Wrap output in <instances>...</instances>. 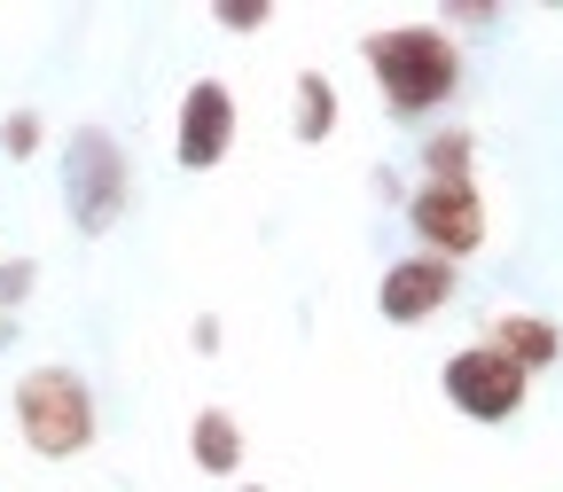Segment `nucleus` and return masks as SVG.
<instances>
[{
    "instance_id": "1",
    "label": "nucleus",
    "mask_w": 563,
    "mask_h": 492,
    "mask_svg": "<svg viewBox=\"0 0 563 492\" xmlns=\"http://www.w3.org/2000/svg\"><path fill=\"white\" fill-rule=\"evenodd\" d=\"M361 55H368V79H376L391 125L439 118V110L462 94V40H446L431 16H422V24H384V32H368Z\"/></svg>"
},
{
    "instance_id": "2",
    "label": "nucleus",
    "mask_w": 563,
    "mask_h": 492,
    "mask_svg": "<svg viewBox=\"0 0 563 492\" xmlns=\"http://www.w3.org/2000/svg\"><path fill=\"white\" fill-rule=\"evenodd\" d=\"M9 414H16V438L40 461H79L95 446V431H102V406H95L79 368H24Z\"/></svg>"
},
{
    "instance_id": "3",
    "label": "nucleus",
    "mask_w": 563,
    "mask_h": 492,
    "mask_svg": "<svg viewBox=\"0 0 563 492\" xmlns=\"http://www.w3.org/2000/svg\"><path fill=\"white\" fill-rule=\"evenodd\" d=\"M133 203V157L110 125H70L63 133V211L79 235H110Z\"/></svg>"
},
{
    "instance_id": "4",
    "label": "nucleus",
    "mask_w": 563,
    "mask_h": 492,
    "mask_svg": "<svg viewBox=\"0 0 563 492\" xmlns=\"http://www.w3.org/2000/svg\"><path fill=\"white\" fill-rule=\"evenodd\" d=\"M439 391H446V406H454V414L485 422V431H501V422H517V414H525L532 376L509 360V351H493V344H462V351H446Z\"/></svg>"
},
{
    "instance_id": "5",
    "label": "nucleus",
    "mask_w": 563,
    "mask_h": 492,
    "mask_svg": "<svg viewBox=\"0 0 563 492\" xmlns=\"http://www.w3.org/2000/svg\"><path fill=\"white\" fill-rule=\"evenodd\" d=\"M399 220L415 227V250H422V258H446V266L477 258L485 235H493V227H485V195H477V180H470V188H407Z\"/></svg>"
},
{
    "instance_id": "6",
    "label": "nucleus",
    "mask_w": 563,
    "mask_h": 492,
    "mask_svg": "<svg viewBox=\"0 0 563 492\" xmlns=\"http://www.w3.org/2000/svg\"><path fill=\"white\" fill-rule=\"evenodd\" d=\"M235 133H243L235 87H228V79H188L180 118H173V165H180V172H211V165H228Z\"/></svg>"
},
{
    "instance_id": "7",
    "label": "nucleus",
    "mask_w": 563,
    "mask_h": 492,
    "mask_svg": "<svg viewBox=\"0 0 563 492\" xmlns=\"http://www.w3.org/2000/svg\"><path fill=\"white\" fill-rule=\"evenodd\" d=\"M454 298H462V266L422 258V250L391 258V266H384V281H376V313H384L391 328H422V321H439Z\"/></svg>"
},
{
    "instance_id": "8",
    "label": "nucleus",
    "mask_w": 563,
    "mask_h": 492,
    "mask_svg": "<svg viewBox=\"0 0 563 492\" xmlns=\"http://www.w3.org/2000/svg\"><path fill=\"white\" fill-rule=\"evenodd\" d=\"M243 454H251L243 422H235L228 406H196V422H188V461H196L203 477H243Z\"/></svg>"
},
{
    "instance_id": "9",
    "label": "nucleus",
    "mask_w": 563,
    "mask_h": 492,
    "mask_svg": "<svg viewBox=\"0 0 563 492\" xmlns=\"http://www.w3.org/2000/svg\"><path fill=\"white\" fill-rule=\"evenodd\" d=\"M422 188H470L477 180V125H439V133H422Z\"/></svg>"
},
{
    "instance_id": "10",
    "label": "nucleus",
    "mask_w": 563,
    "mask_h": 492,
    "mask_svg": "<svg viewBox=\"0 0 563 492\" xmlns=\"http://www.w3.org/2000/svg\"><path fill=\"white\" fill-rule=\"evenodd\" d=\"M485 344H493V351H509V360H517L525 376H532V368H555V360H563V328H555L548 313H501Z\"/></svg>"
},
{
    "instance_id": "11",
    "label": "nucleus",
    "mask_w": 563,
    "mask_h": 492,
    "mask_svg": "<svg viewBox=\"0 0 563 492\" xmlns=\"http://www.w3.org/2000/svg\"><path fill=\"white\" fill-rule=\"evenodd\" d=\"M329 133H336V79H329V70H298V87H290V141H298V149H321Z\"/></svg>"
},
{
    "instance_id": "12",
    "label": "nucleus",
    "mask_w": 563,
    "mask_h": 492,
    "mask_svg": "<svg viewBox=\"0 0 563 492\" xmlns=\"http://www.w3.org/2000/svg\"><path fill=\"white\" fill-rule=\"evenodd\" d=\"M40 141H47V118L40 110H9V118H0V157H9V165L40 157Z\"/></svg>"
},
{
    "instance_id": "13",
    "label": "nucleus",
    "mask_w": 563,
    "mask_h": 492,
    "mask_svg": "<svg viewBox=\"0 0 563 492\" xmlns=\"http://www.w3.org/2000/svg\"><path fill=\"white\" fill-rule=\"evenodd\" d=\"M211 24H220V32H266L274 0H211Z\"/></svg>"
},
{
    "instance_id": "14",
    "label": "nucleus",
    "mask_w": 563,
    "mask_h": 492,
    "mask_svg": "<svg viewBox=\"0 0 563 492\" xmlns=\"http://www.w3.org/2000/svg\"><path fill=\"white\" fill-rule=\"evenodd\" d=\"M431 24H439L446 40H454V32H493V24H501V9H493V0H454V9H439Z\"/></svg>"
},
{
    "instance_id": "15",
    "label": "nucleus",
    "mask_w": 563,
    "mask_h": 492,
    "mask_svg": "<svg viewBox=\"0 0 563 492\" xmlns=\"http://www.w3.org/2000/svg\"><path fill=\"white\" fill-rule=\"evenodd\" d=\"M40 290V258H0V313H16Z\"/></svg>"
},
{
    "instance_id": "16",
    "label": "nucleus",
    "mask_w": 563,
    "mask_h": 492,
    "mask_svg": "<svg viewBox=\"0 0 563 492\" xmlns=\"http://www.w3.org/2000/svg\"><path fill=\"white\" fill-rule=\"evenodd\" d=\"M188 344L211 360V351H220V313H196V321H188Z\"/></svg>"
},
{
    "instance_id": "17",
    "label": "nucleus",
    "mask_w": 563,
    "mask_h": 492,
    "mask_svg": "<svg viewBox=\"0 0 563 492\" xmlns=\"http://www.w3.org/2000/svg\"><path fill=\"white\" fill-rule=\"evenodd\" d=\"M0 351H16V313H0Z\"/></svg>"
},
{
    "instance_id": "18",
    "label": "nucleus",
    "mask_w": 563,
    "mask_h": 492,
    "mask_svg": "<svg viewBox=\"0 0 563 492\" xmlns=\"http://www.w3.org/2000/svg\"><path fill=\"white\" fill-rule=\"evenodd\" d=\"M235 492H266V484H235Z\"/></svg>"
}]
</instances>
